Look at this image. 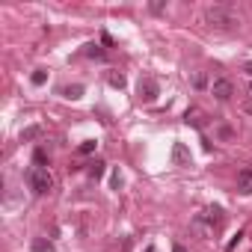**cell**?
<instances>
[{
  "mask_svg": "<svg viewBox=\"0 0 252 252\" xmlns=\"http://www.w3.org/2000/svg\"><path fill=\"white\" fill-rule=\"evenodd\" d=\"M24 178H27V187H30L36 196H45V193L54 190V178H51L48 166H30Z\"/></svg>",
  "mask_w": 252,
  "mask_h": 252,
  "instance_id": "cell-1",
  "label": "cell"
},
{
  "mask_svg": "<svg viewBox=\"0 0 252 252\" xmlns=\"http://www.w3.org/2000/svg\"><path fill=\"white\" fill-rule=\"evenodd\" d=\"M205 21H208L211 27H217V30H231L234 24H240V21H237L225 6H211V9L205 12Z\"/></svg>",
  "mask_w": 252,
  "mask_h": 252,
  "instance_id": "cell-2",
  "label": "cell"
},
{
  "mask_svg": "<svg viewBox=\"0 0 252 252\" xmlns=\"http://www.w3.org/2000/svg\"><path fill=\"white\" fill-rule=\"evenodd\" d=\"M137 95H140L143 104H152V101H158V95H160V83H158L155 77H140Z\"/></svg>",
  "mask_w": 252,
  "mask_h": 252,
  "instance_id": "cell-3",
  "label": "cell"
},
{
  "mask_svg": "<svg viewBox=\"0 0 252 252\" xmlns=\"http://www.w3.org/2000/svg\"><path fill=\"white\" fill-rule=\"evenodd\" d=\"M193 163V155L184 143H175L172 146V166H190Z\"/></svg>",
  "mask_w": 252,
  "mask_h": 252,
  "instance_id": "cell-4",
  "label": "cell"
},
{
  "mask_svg": "<svg viewBox=\"0 0 252 252\" xmlns=\"http://www.w3.org/2000/svg\"><path fill=\"white\" fill-rule=\"evenodd\" d=\"M211 92H214V98H220V101H228V98L234 95V86H231V80H214Z\"/></svg>",
  "mask_w": 252,
  "mask_h": 252,
  "instance_id": "cell-5",
  "label": "cell"
},
{
  "mask_svg": "<svg viewBox=\"0 0 252 252\" xmlns=\"http://www.w3.org/2000/svg\"><path fill=\"white\" fill-rule=\"evenodd\" d=\"M237 190L243 196H252V169H240L237 172Z\"/></svg>",
  "mask_w": 252,
  "mask_h": 252,
  "instance_id": "cell-6",
  "label": "cell"
},
{
  "mask_svg": "<svg viewBox=\"0 0 252 252\" xmlns=\"http://www.w3.org/2000/svg\"><path fill=\"white\" fill-rule=\"evenodd\" d=\"M60 92H63V98H68V101H77V98H83V86H80V83H74V86H63Z\"/></svg>",
  "mask_w": 252,
  "mask_h": 252,
  "instance_id": "cell-7",
  "label": "cell"
},
{
  "mask_svg": "<svg viewBox=\"0 0 252 252\" xmlns=\"http://www.w3.org/2000/svg\"><path fill=\"white\" fill-rule=\"evenodd\" d=\"M33 252H57V246L51 243V240H45V237H33V246H30Z\"/></svg>",
  "mask_w": 252,
  "mask_h": 252,
  "instance_id": "cell-8",
  "label": "cell"
},
{
  "mask_svg": "<svg viewBox=\"0 0 252 252\" xmlns=\"http://www.w3.org/2000/svg\"><path fill=\"white\" fill-rule=\"evenodd\" d=\"M184 122L193 125V128H202V125H205V116H202L199 110H187V113H184Z\"/></svg>",
  "mask_w": 252,
  "mask_h": 252,
  "instance_id": "cell-9",
  "label": "cell"
},
{
  "mask_svg": "<svg viewBox=\"0 0 252 252\" xmlns=\"http://www.w3.org/2000/svg\"><path fill=\"white\" fill-rule=\"evenodd\" d=\"M83 54H86L89 60H104V57H107V54H104V48H101V45H95V42H92V45H86V48H83Z\"/></svg>",
  "mask_w": 252,
  "mask_h": 252,
  "instance_id": "cell-10",
  "label": "cell"
},
{
  "mask_svg": "<svg viewBox=\"0 0 252 252\" xmlns=\"http://www.w3.org/2000/svg\"><path fill=\"white\" fill-rule=\"evenodd\" d=\"M104 166H107V163H104V160H92V163H89V175H92V178H95V181H98V178H101V175H104Z\"/></svg>",
  "mask_w": 252,
  "mask_h": 252,
  "instance_id": "cell-11",
  "label": "cell"
},
{
  "mask_svg": "<svg viewBox=\"0 0 252 252\" xmlns=\"http://www.w3.org/2000/svg\"><path fill=\"white\" fill-rule=\"evenodd\" d=\"M107 80H110V86H113V89H125V74L110 71V77H107Z\"/></svg>",
  "mask_w": 252,
  "mask_h": 252,
  "instance_id": "cell-12",
  "label": "cell"
},
{
  "mask_svg": "<svg viewBox=\"0 0 252 252\" xmlns=\"http://www.w3.org/2000/svg\"><path fill=\"white\" fill-rule=\"evenodd\" d=\"M208 220H211V225H214V228H217V225H222V211H220V208H211V211H208Z\"/></svg>",
  "mask_w": 252,
  "mask_h": 252,
  "instance_id": "cell-13",
  "label": "cell"
},
{
  "mask_svg": "<svg viewBox=\"0 0 252 252\" xmlns=\"http://www.w3.org/2000/svg\"><path fill=\"white\" fill-rule=\"evenodd\" d=\"M36 137H42V128H39V125H33V128H27V131L21 134V140H36Z\"/></svg>",
  "mask_w": 252,
  "mask_h": 252,
  "instance_id": "cell-14",
  "label": "cell"
},
{
  "mask_svg": "<svg viewBox=\"0 0 252 252\" xmlns=\"http://www.w3.org/2000/svg\"><path fill=\"white\" fill-rule=\"evenodd\" d=\"M110 184H113V190H122L125 178H122V172H119V169H113V175H110Z\"/></svg>",
  "mask_w": 252,
  "mask_h": 252,
  "instance_id": "cell-15",
  "label": "cell"
},
{
  "mask_svg": "<svg viewBox=\"0 0 252 252\" xmlns=\"http://www.w3.org/2000/svg\"><path fill=\"white\" fill-rule=\"evenodd\" d=\"M95 146H98L95 140H86V143H80V149H77V152H80V155H92V152H95Z\"/></svg>",
  "mask_w": 252,
  "mask_h": 252,
  "instance_id": "cell-16",
  "label": "cell"
},
{
  "mask_svg": "<svg viewBox=\"0 0 252 252\" xmlns=\"http://www.w3.org/2000/svg\"><path fill=\"white\" fill-rule=\"evenodd\" d=\"M30 80H33V86H42V83L48 80V74H45V71L39 68V71H33V77H30Z\"/></svg>",
  "mask_w": 252,
  "mask_h": 252,
  "instance_id": "cell-17",
  "label": "cell"
},
{
  "mask_svg": "<svg viewBox=\"0 0 252 252\" xmlns=\"http://www.w3.org/2000/svg\"><path fill=\"white\" fill-rule=\"evenodd\" d=\"M240 240H243V231H237V234H234V237H231V240L225 243V252H231V249H234V246H237Z\"/></svg>",
  "mask_w": 252,
  "mask_h": 252,
  "instance_id": "cell-18",
  "label": "cell"
},
{
  "mask_svg": "<svg viewBox=\"0 0 252 252\" xmlns=\"http://www.w3.org/2000/svg\"><path fill=\"white\" fill-rule=\"evenodd\" d=\"M33 158H36V166H45V163H48V158H45V152H42V149H36V155H33Z\"/></svg>",
  "mask_w": 252,
  "mask_h": 252,
  "instance_id": "cell-19",
  "label": "cell"
},
{
  "mask_svg": "<svg viewBox=\"0 0 252 252\" xmlns=\"http://www.w3.org/2000/svg\"><path fill=\"white\" fill-rule=\"evenodd\" d=\"M172 252H190V249H187V246H181V243H175V246H172Z\"/></svg>",
  "mask_w": 252,
  "mask_h": 252,
  "instance_id": "cell-20",
  "label": "cell"
},
{
  "mask_svg": "<svg viewBox=\"0 0 252 252\" xmlns=\"http://www.w3.org/2000/svg\"><path fill=\"white\" fill-rule=\"evenodd\" d=\"M146 252H158V249H155V246H146Z\"/></svg>",
  "mask_w": 252,
  "mask_h": 252,
  "instance_id": "cell-21",
  "label": "cell"
},
{
  "mask_svg": "<svg viewBox=\"0 0 252 252\" xmlns=\"http://www.w3.org/2000/svg\"><path fill=\"white\" fill-rule=\"evenodd\" d=\"M246 71H249V74H252V63H249V65H246Z\"/></svg>",
  "mask_w": 252,
  "mask_h": 252,
  "instance_id": "cell-22",
  "label": "cell"
},
{
  "mask_svg": "<svg viewBox=\"0 0 252 252\" xmlns=\"http://www.w3.org/2000/svg\"><path fill=\"white\" fill-rule=\"evenodd\" d=\"M249 92H252V86H249Z\"/></svg>",
  "mask_w": 252,
  "mask_h": 252,
  "instance_id": "cell-23",
  "label": "cell"
}]
</instances>
